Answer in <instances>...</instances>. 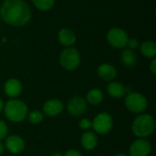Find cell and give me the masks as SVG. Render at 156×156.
I'll return each mask as SVG.
<instances>
[{"label": "cell", "mask_w": 156, "mask_h": 156, "mask_svg": "<svg viewBox=\"0 0 156 156\" xmlns=\"http://www.w3.org/2000/svg\"><path fill=\"white\" fill-rule=\"evenodd\" d=\"M107 91L109 95L114 99H121L127 93V88L121 82L112 81L107 86Z\"/></svg>", "instance_id": "obj_15"}, {"label": "cell", "mask_w": 156, "mask_h": 156, "mask_svg": "<svg viewBox=\"0 0 156 156\" xmlns=\"http://www.w3.org/2000/svg\"><path fill=\"white\" fill-rule=\"evenodd\" d=\"M113 126L112 117L108 112L99 113L91 122V127L99 134H106L111 132Z\"/></svg>", "instance_id": "obj_6"}, {"label": "cell", "mask_w": 156, "mask_h": 156, "mask_svg": "<svg viewBox=\"0 0 156 156\" xmlns=\"http://www.w3.org/2000/svg\"><path fill=\"white\" fill-rule=\"evenodd\" d=\"M150 69L151 71L153 72V74H155L156 73V59L154 58L151 62V65H150Z\"/></svg>", "instance_id": "obj_26"}, {"label": "cell", "mask_w": 156, "mask_h": 156, "mask_svg": "<svg viewBox=\"0 0 156 156\" xmlns=\"http://www.w3.org/2000/svg\"><path fill=\"white\" fill-rule=\"evenodd\" d=\"M32 3L40 11H48L55 5V0H32Z\"/></svg>", "instance_id": "obj_20"}, {"label": "cell", "mask_w": 156, "mask_h": 156, "mask_svg": "<svg viewBox=\"0 0 156 156\" xmlns=\"http://www.w3.org/2000/svg\"><path fill=\"white\" fill-rule=\"evenodd\" d=\"M115 156H127L126 154H116Z\"/></svg>", "instance_id": "obj_30"}, {"label": "cell", "mask_w": 156, "mask_h": 156, "mask_svg": "<svg viewBox=\"0 0 156 156\" xmlns=\"http://www.w3.org/2000/svg\"><path fill=\"white\" fill-rule=\"evenodd\" d=\"M32 12L24 0H5L0 7V17L5 24L21 27L31 19Z\"/></svg>", "instance_id": "obj_1"}, {"label": "cell", "mask_w": 156, "mask_h": 156, "mask_svg": "<svg viewBox=\"0 0 156 156\" xmlns=\"http://www.w3.org/2000/svg\"><path fill=\"white\" fill-rule=\"evenodd\" d=\"M151 151V144L144 138H138L135 140L129 149L131 156H149Z\"/></svg>", "instance_id": "obj_8"}, {"label": "cell", "mask_w": 156, "mask_h": 156, "mask_svg": "<svg viewBox=\"0 0 156 156\" xmlns=\"http://www.w3.org/2000/svg\"><path fill=\"white\" fill-rule=\"evenodd\" d=\"M63 156H82L81 154L76 150H69Z\"/></svg>", "instance_id": "obj_25"}, {"label": "cell", "mask_w": 156, "mask_h": 156, "mask_svg": "<svg viewBox=\"0 0 156 156\" xmlns=\"http://www.w3.org/2000/svg\"><path fill=\"white\" fill-rule=\"evenodd\" d=\"M80 53L73 47H69L63 49L59 55V64L64 69L69 71L76 69L80 66Z\"/></svg>", "instance_id": "obj_4"}, {"label": "cell", "mask_w": 156, "mask_h": 156, "mask_svg": "<svg viewBox=\"0 0 156 156\" xmlns=\"http://www.w3.org/2000/svg\"><path fill=\"white\" fill-rule=\"evenodd\" d=\"M121 60L125 67L132 68L137 62V56L133 50L130 48H125L121 54Z\"/></svg>", "instance_id": "obj_17"}, {"label": "cell", "mask_w": 156, "mask_h": 156, "mask_svg": "<svg viewBox=\"0 0 156 156\" xmlns=\"http://www.w3.org/2000/svg\"><path fill=\"white\" fill-rule=\"evenodd\" d=\"M129 37L126 31L121 27H112L107 33L108 43L115 48H123L127 46Z\"/></svg>", "instance_id": "obj_7"}, {"label": "cell", "mask_w": 156, "mask_h": 156, "mask_svg": "<svg viewBox=\"0 0 156 156\" xmlns=\"http://www.w3.org/2000/svg\"><path fill=\"white\" fill-rule=\"evenodd\" d=\"M7 133H8V128L6 123L4 121L0 120V141L5 139L7 136Z\"/></svg>", "instance_id": "obj_22"}, {"label": "cell", "mask_w": 156, "mask_h": 156, "mask_svg": "<svg viewBox=\"0 0 156 156\" xmlns=\"http://www.w3.org/2000/svg\"><path fill=\"white\" fill-rule=\"evenodd\" d=\"M140 51L143 56L148 58H153L156 55V45L154 41H144L140 46Z\"/></svg>", "instance_id": "obj_18"}, {"label": "cell", "mask_w": 156, "mask_h": 156, "mask_svg": "<svg viewBox=\"0 0 156 156\" xmlns=\"http://www.w3.org/2000/svg\"><path fill=\"white\" fill-rule=\"evenodd\" d=\"M4 146L11 154H19L25 149V141L20 136L13 134L5 139Z\"/></svg>", "instance_id": "obj_10"}, {"label": "cell", "mask_w": 156, "mask_h": 156, "mask_svg": "<svg viewBox=\"0 0 156 156\" xmlns=\"http://www.w3.org/2000/svg\"><path fill=\"white\" fill-rule=\"evenodd\" d=\"M63 103L58 99H52L47 101L43 105V112L49 117H55L59 115L63 111Z\"/></svg>", "instance_id": "obj_11"}, {"label": "cell", "mask_w": 156, "mask_h": 156, "mask_svg": "<svg viewBox=\"0 0 156 156\" xmlns=\"http://www.w3.org/2000/svg\"><path fill=\"white\" fill-rule=\"evenodd\" d=\"M155 121L149 114H141L136 117L132 124V131L138 138H146L155 130Z\"/></svg>", "instance_id": "obj_2"}, {"label": "cell", "mask_w": 156, "mask_h": 156, "mask_svg": "<svg viewBox=\"0 0 156 156\" xmlns=\"http://www.w3.org/2000/svg\"><path fill=\"white\" fill-rule=\"evenodd\" d=\"M99 77L105 81H112L117 76V70L114 66L109 63L101 64L97 69Z\"/></svg>", "instance_id": "obj_13"}, {"label": "cell", "mask_w": 156, "mask_h": 156, "mask_svg": "<svg viewBox=\"0 0 156 156\" xmlns=\"http://www.w3.org/2000/svg\"><path fill=\"white\" fill-rule=\"evenodd\" d=\"M124 103L126 108L133 113L144 112L148 105L146 98L139 92H129L125 96Z\"/></svg>", "instance_id": "obj_5"}, {"label": "cell", "mask_w": 156, "mask_h": 156, "mask_svg": "<svg viewBox=\"0 0 156 156\" xmlns=\"http://www.w3.org/2000/svg\"><path fill=\"white\" fill-rule=\"evenodd\" d=\"M58 39L61 45L69 48V47H72L76 43L77 37H76V34L74 33L73 30L65 27V28H62L58 31Z\"/></svg>", "instance_id": "obj_14"}, {"label": "cell", "mask_w": 156, "mask_h": 156, "mask_svg": "<svg viewBox=\"0 0 156 156\" xmlns=\"http://www.w3.org/2000/svg\"><path fill=\"white\" fill-rule=\"evenodd\" d=\"M44 120V114L39 111H32L28 113V121L33 124H38Z\"/></svg>", "instance_id": "obj_21"}, {"label": "cell", "mask_w": 156, "mask_h": 156, "mask_svg": "<svg viewBox=\"0 0 156 156\" xmlns=\"http://www.w3.org/2000/svg\"><path fill=\"white\" fill-rule=\"evenodd\" d=\"M4 149H5V146H4L3 143L0 141V155L3 154V152H4Z\"/></svg>", "instance_id": "obj_27"}, {"label": "cell", "mask_w": 156, "mask_h": 156, "mask_svg": "<svg viewBox=\"0 0 156 156\" xmlns=\"http://www.w3.org/2000/svg\"><path fill=\"white\" fill-rule=\"evenodd\" d=\"M23 87L21 82L17 79H9L4 85V90L5 94L10 98H16L22 92Z\"/></svg>", "instance_id": "obj_12"}, {"label": "cell", "mask_w": 156, "mask_h": 156, "mask_svg": "<svg viewBox=\"0 0 156 156\" xmlns=\"http://www.w3.org/2000/svg\"><path fill=\"white\" fill-rule=\"evenodd\" d=\"M4 106H5V103H4V101L0 99V112H2V111L4 110Z\"/></svg>", "instance_id": "obj_28"}, {"label": "cell", "mask_w": 156, "mask_h": 156, "mask_svg": "<svg viewBox=\"0 0 156 156\" xmlns=\"http://www.w3.org/2000/svg\"><path fill=\"white\" fill-rule=\"evenodd\" d=\"M86 100L91 105H98L103 101V92L100 89H91L88 91Z\"/></svg>", "instance_id": "obj_19"}, {"label": "cell", "mask_w": 156, "mask_h": 156, "mask_svg": "<svg viewBox=\"0 0 156 156\" xmlns=\"http://www.w3.org/2000/svg\"><path fill=\"white\" fill-rule=\"evenodd\" d=\"M51 156H63V154H60V153H54Z\"/></svg>", "instance_id": "obj_29"}, {"label": "cell", "mask_w": 156, "mask_h": 156, "mask_svg": "<svg viewBox=\"0 0 156 156\" xmlns=\"http://www.w3.org/2000/svg\"><path fill=\"white\" fill-rule=\"evenodd\" d=\"M127 45L129 46L130 49L134 50V49H136V48H138L140 47V42L136 38H129L128 42H127Z\"/></svg>", "instance_id": "obj_24"}, {"label": "cell", "mask_w": 156, "mask_h": 156, "mask_svg": "<svg viewBox=\"0 0 156 156\" xmlns=\"http://www.w3.org/2000/svg\"><path fill=\"white\" fill-rule=\"evenodd\" d=\"M5 117L13 122H21L27 116V107L26 103L20 100L12 99L4 106Z\"/></svg>", "instance_id": "obj_3"}, {"label": "cell", "mask_w": 156, "mask_h": 156, "mask_svg": "<svg viewBox=\"0 0 156 156\" xmlns=\"http://www.w3.org/2000/svg\"><path fill=\"white\" fill-rule=\"evenodd\" d=\"M80 128L84 131H88L89 129L91 128V122L88 118H84L80 122Z\"/></svg>", "instance_id": "obj_23"}, {"label": "cell", "mask_w": 156, "mask_h": 156, "mask_svg": "<svg viewBox=\"0 0 156 156\" xmlns=\"http://www.w3.org/2000/svg\"><path fill=\"white\" fill-rule=\"evenodd\" d=\"M82 147L87 151L93 150L98 144V137L93 132H86L80 139Z\"/></svg>", "instance_id": "obj_16"}, {"label": "cell", "mask_w": 156, "mask_h": 156, "mask_svg": "<svg viewBox=\"0 0 156 156\" xmlns=\"http://www.w3.org/2000/svg\"><path fill=\"white\" fill-rule=\"evenodd\" d=\"M67 110L72 116H80L87 110V101L82 97L75 96L69 101L67 104Z\"/></svg>", "instance_id": "obj_9"}]
</instances>
